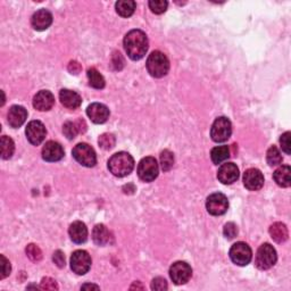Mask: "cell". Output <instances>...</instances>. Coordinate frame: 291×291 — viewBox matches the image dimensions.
<instances>
[{
	"label": "cell",
	"instance_id": "obj_43",
	"mask_svg": "<svg viewBox=\"0 0 291 291\" xmlns=\"http://www.w3.org/2000/svg\"><path fill=\"white\" fill-rule=\"evenodd\" d=\"M81 289H99V286L96 285V284H90V283H87V284H83L81 286Z\"/></svg>",
	"mask_w": 291,
	"mask_h": 291
},
{
	"label": "cell",
	"instance_id": "obj_24",
	"mask_svg": "<svg viewBox=\"0 0 291 291\" xmlns=\"http://www.w3.org/2000/svg\"><path fill=\"white\" fill-rule=\"evenodd\" d=\"M93 243L98 246H105L109 243L110 234L104 224H97L92 231Z\"/></svg>",
	"mask_w": 291,
	"mask_h": 291
},
{
	"label": "cell",
	"instance_id": "obj_42",
	"mask_svg": "<svg viewBox=\"0 0 291 291\" xmlns=\"http://www.w3.org/2000/svg\"><path fill=\"white\" fill-rule=\"evenodd\" d=\"M123 58L122 56H121V53L120 52H115L114 53V56H113V65H115V70H121L123 67V64L124 63H120L119 61H122Z\"/></svg>",
	"mask_w": 291,
	"mask_h": 291
},
{
	"label": "cell",
	"instance_id": "obj_4",
	"mask_svg": "<svg viewBox=\"0 0 291 291\" xmlns=\"http://www.w3.org/2000/svg\"><path fill=\"white\" fill-rule=\"evenodd\" d=\"M72 154H73L74 159L82 166L93 167L97 163L96 151L88 143H79L74 147Z\"/></svg>",
	"mask_w": 291,
	"mask_h": 291
},
{
	"label": "cell",
	"instance_id": "obj_27",
	"mask_svg": "<svg viewBox=\"0 0 291 291\" xmlns=\"http://www.w3.org/2000/svg\"><path fill=\"white\" fill-rule=\"evenodd\" d=\"M230 157V149L227 146H218L215 147L210 151V158H212L214 164H222L223 162Z\"/></svg>",
	"mask_w": 291,
	"mask_h": 291
},
{
	"label": "cell",
	"instance_id": "obj_26",
	"mask_svg": "<svg viewBox=\"0 0 291 291\" xmlns=\"http://www.w3.org/2000/svg\"><path fill=\"white\" fill-rule=\"evenodd\" d=\"M116 12L122 17H130L133 15L134 11L137 8V4L133 0H120L115 5Z\"/></svg>",
	"mask_w": 291,
	"mask_h": 291
},
{
	"label": "cell",
	"instance_id": "obj_17",
	"mask_svg": "<svg viewBox=\"0 0 291 291\" xmlns=\"http://www.w3.org/2000/svg\"><path fill=\"white\" fill-rule=\"evenodd\" d=\"M55 104V97L48 90L39 91L33 98V106L35 109L40 111H47L52 108Z\"/></svg>",
	"mask_w": 291,
	"mask_h": 291
},
{
	"label": "cell",
	"instance_id": "obj_32",
	"mask_svg": "<svg viewBox=\"0 0 291 291\" xmlns=\"http://www.w3.org/2000/svg\"><path fill=\"white\" fill-rule=\"evenodd\" d=\"M98 143H99V146L102 149L109 150L111 148H114V146L116 143V139L114 137V134L104 133V134H101L99 139H98Z\"/></svg>",
	"mask_w": 291,
	"mask_h": 291
},
{
	"label": "cell",
	"instance_id": "obj_13",
	"mask_svg": "<svg viewBox=\"0 0 291 291\" xmlns=\"http://www.w3.org/2000/svg\"><path fill=\"white\" fill-rule=\"evenodd\" d=\"M87 115L93 123L102 124L109 118V109L108 107L104 104H100V102H93V104L88 106Z\"/></svg>",
	"mask_w": 291,
	"mask_h": 291
},
{
	"label": "cell",
	"instance_id": "obj_19",
	"mask_svg": "<svg viewBox=\"0 0 291 291\" xmlns=\"http://www.w3.org/2000/svg\"><path fill=\"white\" fill-rule=\"evenodd\" d=\"M52 23V15L51 13L47 10H40L35 12L32 20H31V24H32L33 29L37 31H44L47 30Z\"/></svg>",
	"mask_w": 291,
	"mask_h": 291
},
{
	"label": "cell",
	"instance_id": "obj_38",
	"mask_svg": "<svg viewBox=\"0 0 291 291\" xmlns=\"http://www.w3.org/2000/svg\"><path fill=\"white\" fill-rule=\"evenodd\" d=\"M40 288L44 290H58L57 282L51 279V277H43L41 280V284H40Z\"/></svg>",
	"mask_w": 291,
	"mask_h": 291
},
{
	"label": "cell",
	"instance_id": "obj_18",
	"mask_svg": "<svg viewBox=\"0 0 291 291\" xmlns=\"http://www.w3.org/2000/svg\"><path fill=\"white\" fill-rule=\"evenodd\" d=\"M26 119H28V111H26L23 106H17V105L12 106L7 114L8 124L14 129L22 127Z\"/></svg>",
	"mask_w": 291,
	"mask_h": 291
},
{
	"label": "cell",
	"instance_id": "obj_28",
	"mask_svg": "<svg viewBox=\"0 0 291 291\" xmlns=\"http://www.w3.org/2000/svg\"><path fill=\"white\" fill-rule=\"evenodd\" d=\"M87 77L89 80V84L95 89H102L105 87V79L98 72L95 67H91L87 71Z\"/></svg>",
	"mask_w": 291,
	"mask_h": 291
},
{
	"label": "cell",
	"instance_id": "obj_29",
	"mask_svg": "<svg viewBox=\"0 0 291 291\" xmlns=\"http://www.w3.org/2000/svg\"><path fill=\"white\" fill-rule=\"evenodd\" d=\"M15 150V143L13 139L7 136L2 137V157L4 159H10Z\"/></svg>",
	"mask_w": 291,
	"mask_h": 291
},
{
	"label": "cell",
	"instance_id": "obj_21",
	"mask_svg": "<svg viewBox=\"0 0 291 291\" xmlns=\"http://www.w3.org/2000/svg\"><path fill=\"white\" fill-rule=\"evenodd\" d=\"M69 234L72 241L78 245L84 244L88 239V229L83 222L77 221L72 223L69 229Z\"/></svg>",
	"mask_w": 291,
	"mask_h": 291
},
{
	"label": "cell",
	"instance_id": "obj_7",
	"mask_svg": "<svg viewBox=\"0 0 291 291\" xmlns=\"http://www.w3.org/2000/svg\"><path fill=\"white\" fill-rule=\"evenodd\" d=\"M230 258L236 265L246 266L248 265L253 258V252L247 244L237 243L230 249Z\"/></svg>",
	"mask_w": 291,
	"mask_h": 291
},
{
	"label": "cell",
	"instance_id": "obj_23",
	"mask_svg": "<svg viewBox=\"0 0 291 291\" xmlns=\"http://www.w3.org/2000/svg\"><path fill=\"white\" fill-rule=\"evenodd\" d=\"M291 169L289 165H283L276 169L273 173V179L276 182V185L282 188H288L291 185V179H290Z\"/></svg>",
	"mask_w": 291,
	"mask_h": 291
},
{
	"label": "cell",
	"instance_id": "obj_1",
	"mask_svg": "<svg viewBox=\"0 0 291 291\" xmlns=\"http://www.w3.org/2000/svg\"><path fill=\"white\" fill-rule=\"evenodd\" d=\"M123 44L128 56L132 61H139L145 57L148 50V38L143 31L132 30L125 35Z\"/></svg>",
	"mask_w": 291,
	"mask_h": 291
},
{
	"label": "cell",
	"instance_id": "obj_6",
	"mask_svg": "<svg viewBox=\"0 0 291 291\" xmlns=\"http://www.w3.org/2000/svg\"><path fill=\"white\" fill-rule=\"evenodd\" d=\"M232 134V124L229 119L218 118L214 121L210 129V137L215 142H224L231 137Z\"/></svg>",
	"mask_w": 291,
	"mask_h": 291
},
{
	"label": "cell",
	"instance_id": "obj_33",
	"mask_svg": "<svg viewBox=\"0 0 291 291\" xmlns=\"http://www.w3.org/2000/svg\"><path fill=\"white\" fill-rule=\"evenodd\" d=\"M25 252H26V255H28V257L32 262H40V261H41L42 252H41V249H40L37 245L30 244L28 247H26Z\"/></svg>",
	"mask_w": 291,
	"mask_h": 291
},
{
	"label": "cell",
	"instance_id": "obj_44",
	"mask_svg": "<svg viewBox=\"0 0 291 291\" xmlns=\"http://www.w3.org/2000/svg\"><path fill=\"white\" fill-rule=\"evenodd\" d=\"M134 288H140V289H143V286H142V285H137V284L131 285V289H134Z\"/></svg>",
	"mask_w": 291,
	"mask_h": 291
},
{
	"label": "cell",
	"instance_id": "obj_14",
	"mask_svg": "<svg viewBox=\"0 0 291 291\" xmlns=\"http://www.w3.org/2000/svg\"><path fill=\"white\" fill-rule=\"evenodd\" d=\"M244 185L248 190L257 191L264 186V176L257 168H249L244 174Z\"/></svg>",
	"mask_w": 291,
	"mask_h": 291
},
{
	"label": "cell",
	"instance_id": "obj_25",
	"mask_svg": "<svg viewBox=\"0 0 291 291\" xmlns=\"http://www.w3.org/2000/svg\"><path fill=\"white\" fill-rule=\"evenodd\" d=\"M82 125H86L84 121L82 120H79L77 122H66L63 125V132H64L65 137L69 140H73L78 136V133L86 131V130L82 129Z\"/></svg>",
	"mask_w": 291,
	"mask_h": 291
},
{
	"label": "cell",
	"instance_id": "obj_8",
	"mask_svg": "<svg viewBox=\"0 0 291 291\" xmlns=\"http://www.w3.org/2000/svg\"><path fill=\"white\" fill-rule=\"evenodd\" d=\"M158 164L154 157H145L138 165V176L145 182L154 181L158 177Z\"/></svg>",
	"mask_w": 291,
	"mask_h": 291
},
{
	"label": "cell",
	"instance_id": "obj_22",
	"mask_svg": "<svg viewBox=\"0 0 291 291\" xmlns=\"http://www.w3.org/2000/svg\"><path fill=\"white\" fill-rule=\"evenodd\" d=\"M270 236L271 238L275 241L277 244H282L286 241L289 237V232L286 226L281 222H275L270 226Z\"/></svg>",
	"mask_w": 291,
	"mask_h": 291
},
{
	"label": "cell",
	"instance_id": "obj_5",
	"mask_svg": "<svg viewBox=\"0 0 291 291\" xmlns=\"http://www.w3.org/2000/svg\"><path fill=\"white\" fill-rule=\"evenodd\" d=\"M276 252L270 244H264L258 248L255 264L259 270H268L276 263Z\"/></svg>",
	"mask_w": 291,
	"mask_h": 291
},
{
	"label": "cell",
	"instance_id": "obj_30",
	"mask_svg": "<svg viewBox=\"0 0 291 291\" xmlns=\"http://www.w3.org/2000/svg\"><path fill=\"white\" fill-rule=\"evenodd\" d=\"M266 160H267V163H268V165H270V166H276V165H280L282 163L281 153L275 146L270 147V149L267 150Z\"/></svg>",
	"mask_w": 291,
	"mask_h": 291
},
{
	"label": "cell",
	"instance_id": "obj_3",
	"mask_svg": "<svg viewBox=\"0 0 291 291\" xmlns=\"http://www.w3.org/2000/svg\"><path fill=\"white\" fill-rule=\"evenodd\" d=\"M147 70L149 74L154 78H163L168 73L169 71V62L168 58L163 52L158 50L153 51L147 60Z\"/></svg>",
	"mask_w": 291,
	"mask_h": 291
},
{
	"label": "cell",
	"instance_id": "obj_2",
	"mask_svg": "<svg viewBox=\"0 0 291 291\" xmlns=\"http://www.w3.org/2000/svg\"><path fill=\"white\" fill-rule=\"evenodd\" d=\"M134 168V159L129 153L120 151L114 154L108 160V169L113 176L123 178L129 176Z\"/></svg>",
	"mask_w": 291,
	"mask_h": 291
},
{
	"label": "cell",
	"instance_id": "obj_34",
	"mask_svg": "<svg viewBox=\"0 0 291 291\" xmlns=\"http://www.w3.org/2000/svg\"><path fill=\"white\" fill-rule=\"evenodd\" d=\"M167 6V2H164V0H150L149 2L150 10L155 14H163V13L166 12Z\"/></svg>",
	"mask_w": 291,
	"mask_h": 291
},
{
	"label": "cell",
	"instance_id": "obj_41",
	"mask_svg": "<svg viewBox=\"0 0 291 291\" xmlns=\"http://www.w3.org/2000/svg\"><path fill=\"white\" fill-rule=\"evenodd\" d=\"M81 70H82V67H81V65H80L77 61H72V62H70V64H69V71L71 72L72 74H79L80 72H81Z\"/></svg>",
	"mask_w": 291,
	"mask_h": 291
},
{
	"label": "cell",
	"instance_id": "obj_37",
	"mask_svg": "<svg viewBox=\"0 0 291 291\" xmlns=\"http://www.w3.org/2000/svg\"><path fill=\"white\" fill-rule=\"evenodd\" d=\"M167 282L163 277H155V279L151 281V289L153 290H158V291H163V290H167Z\"/></svg>",
	"mask_w": 291,
	"mask_h": 291
},
{
	"label": "cell",
	"instance_id": "obj_20",
	"mask_svg": "<svg viewBox=\"0 0 291 291\" xmlns=\"http://www.w3.org/2000/svg\"><path fill=\"white\" fill-rule=\"evenodd\" d=\"M60 100L62 105L69 109H77L82 104V99L78 92L69 89H63L60 92Z\"/></svg>",
	"mask_w": 291,
	"mask_h": 291
},
{
	"label": "cell",
	"instance_id": "obj_35",
	"mask_svg": "<svg viewBox=\"0 0 291 291\" xmlns=\"http://www.w3.org/2000/svg\"><path fill=\"white\" fill-rule=\"evenodd\" d=\"M223 235H224L226 239H234L238 235V227L232 222L226 223L224 229H223Z\"/></svg>",
	"mask_w": 291,
	"mask_h": 291
},
{
	"label": "cell",
	"instance_id": "obj_40",
	"mask_svg": "<svg viewBox=\"0 0 291 291\" xmlns=\"http://www.w3.org/2000/svg\"><path fill=\"white\" fill-rule=\"evenodd\" d=\"M52 261L60 268H63L65 266V256H64V254H63L62 250H57V252L53 253Z\"/></svg>",
	"mask_w": 291,
	"mask_h": 291
},
{
	"label": "cell",
	"instance_id": "obj_39",
	"mask_svg": "<svg viewBox=\"0 0 291 291\" xmlns=\"http://www.w3.org/2000/svg\"><path fill=\"white\" fill-rule=\"evenodd\" d=\"M0 258H2V275H0V279H5L6 276L11 274V263L4 255H2Z\"/></svg>",
	"mask_w": 291,
	"mask_h": 291
},
{
	"label": "cell",
	"instance_id": "obj_10",
	"mask_svg": "<svg viewBox=\"0 0 291 291\" xmlns=\"http://www.w3.org/2000/svg\"><path fill=\"white\" fill-rule=\"evenodd\" d=\"M206 208L210 215L214 216H220L226 213L227 208H229V201L225 195L221 194V192H216V194L210 195L207 201H206Z\"/></svg>",
	"mask_w": 291,
	"mask_h": 291
},
{
	"label": "cell",
	"instance_id": "obj_16",
	"mask_svg": "<svg viewBox=\"0 0 291 291\" xmlns=\"http://www.w3.org/2000/svg\"><path fill=\"white\" fill-rule=\"evenodd\" d=\"M64 157V149L61 143L56 141H48L42 148V158L46 162H58Z\"/></svg>",
	"mask_w": 291,
	"mask_h": 291
},
{
	"label": "cell",
	"instance_id": "obj_15",
	"mask_svg": "<svg viewBox=\"0 0 291 291\" xmlns=\"http://www.w3.org/2000/svg\"><path fill=\"white\" fill-rule=\"evenodd\" d=\"M239 178V168L234 163L222 164L218 168L217 179L223 185H232Z\"/></svg>",
	"mask_w": 291,
	"mask_h": 291
},
{
	"label": "cell",
	"instance_id": "obj_11",
	"mask_svg": "<svg viewBox=\"0 0 291 291\" xmlns=\"http://www.w3.org/2000/svg\"><path fill=\"white\" fill-rule=\"evenodd\" d=\"M192 270L189 264L186 262H176L169 268V276L174 283L180 285L185 284L190 280Z\"/></svg>",
	"mask_w": 291,
	"mask_h": 291
},
{
	"label": "cell",
	"instance_id": "obj_9",
	"mask_svg": "<svg viewBox=\"0 0 291 291\" xmlns=\"http://www.w3.org/2000/svg\"><path fill=\"white\" fill-rule=\"evenodd\" d=\"M91 267V257L86 250H77L71 256V268L78 275H84Z\"/></svg>",
	"mask_w": 291,
	"mask_h": 291
},
{
	"label": "cell",
	"instance_id": "obj_31",
	"mask_svg": "<svg viewBox=\"0 0 291 291\" xmlns=\"http://www.w3.org/2000/svg\"><path fill=\"white\" fill-rule=\"evenodd\" d=\"M160 165L164 172H168L174 165V155L169 150H164L160 154Z\"/></svg>",
	"mask_w": 291,
	"mask_h": 291
},
{
	"label": "cell",
	"instance_id": "obj_12",
	"mask_svg": "<svg viewBox=\"0 0 291 291\" xmlns=\"http://www.w3.org/2000/svg\"><path fill=\"white\" fill-rule=\"evenodd\" d=\"M25 134L30 143H32L34 146H39L44 140V138H46L47 131L42 122H40V121H31L28 127H26Z\"/></svg>",
	"mask_w": 291,
	"mask_h": 291
},
{
	"label": "cell",
	"instance_id": "obj_36",
	"mask_svg": "<svg viewBox=\"0 0 291 291\" xmlns=\"http://www.w3.org/2000/svg\"><path fill=\"white\" fill-rule=\"evenodd\" d=\"M290 136H291V133L290 132H285V133H283L281 136V138H280V143H281V148H282V150L284 151V153L286 154V155H290Z\"/></svg>",
	"mask_w": 291,
	"mask_h": 291
}]
</instances>
